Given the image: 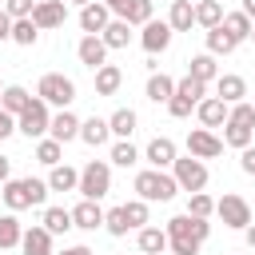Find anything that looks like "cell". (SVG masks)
Instances as JSON below:
<instances>
[{"label":"cell","instance_id":"cell-1","mask_svg":"<svg viewBox=\"0 0 255 255\" xmlns=\"http://www.w3.org/2000/svg\"><path fill=\"white\" fill-rule=\"evenodd\" d=\"M163 231H167V251H171V255H199L203 239L211 235V223L183 211V215H171Z\"/></svg>","mask_w":255,"mask_h":255},{"label":"cell","instance_id":"cell-2","mask_svg":"<svg viewBox=\"0 0 255 255\" xmlns=\"http://www.w3.org/2000/svg\"><path fill=\"white\" fill-rule=\"evenodd\" d=\"M131 187H135V199H143V203H171L175 191H179L175 175L171 171H155V167L135 171V183Z\"/></svg>","mask_w":255,"mask_h":255},{"label":"cell","instance_id":"cell-3","mask_svg":"<svg viewBox=\"0 0 255 255\" xmlns=\"http://www.w3.org/2000/svg\"><path fill=\"white\" fill-rule=\"evenodd\" d=\"M108 191H112V163L108 159H88L80 167V195L100 203Z\"/></svg>","mask_w":255,"mask_h":255},{"label":"cell","instance_id":"cell-4","mask_svg":"<svg viewBox=\"0 0 255 255\" xmlns=\"http://www.w3.org/2000/svg\"><path fill=\"white\" fill-rule=\"evenodd\" d=\"M36 96H40L48 108H60V112H64V108L76 100V84H72L64 72H44L40 84H36Z\"/></svg>","mask_w":255,"mask_h":255},{"label":"cell","instance_id":"cell-5","mask_svg":"<svg viewBox=\"0 0 255 255\" xmlns=\"http://www.w3.org/2000/svg\"><path fill=\"white\" fill-rule=\"evenodd\" d=\"M199 100H207V84L183 76V80H175V96L167 100V116L183 120V116H191V108H199Z\"/></svg>","mask_w":255,"mask_h":255},{"label":"cell","instance_id":"cell-6","mask_svg":"<svg viewBox=\"0 0 255 255\" xmlns=\"http://www.w3.org/2000/svg\"><path fill=\"white\" fill-rule=\"evenodd\" d=\"M48 128H52V112H48V104H44L40 96H32V104L16 116V131L28 135V139H44Z\"/></svg>","mask_w":255,"mask_h":255},{"label":"cell","instance_id":"cell-7","mask_svg":"<svg viewBox=\"0 0 255 255\" xmlns=\"http://www.w3.org/2000/svg\"><path fill=\"white\" fill-rule=\"evenodd\" d=\"M171 175H175L179 191H187V195H195V191L207 187V163L195 159V155H179V159L171 163Z\"/></svg>","mask_w":255,"mask_h":255},{"label":"cell","instance_id":"cell-8","mask_svg":"<svg viewBox=\"0 0 255 255\" xmlns=\"http://www.w3.org/2000/svg\"><path fill=\"white\" fill-rule=\"evenodd\" d=\"M215 215L223 219V227H235V231H247V227L255 223L251 203H247L243 195H235V191H227L223 199H215Z\"/></svg>","mask_w":255,"mask_h":255},{"label":"cell","instance_id":"cell-9","mask_svg":"<svg viewBox=\"0 0 255 255\" xmlns=\"http://www.w3.org/2000/svg\"><path fill=\"white\" fill-rule=\"evenodd\" d=\"M171 36H175V32H171V24H167V20H147V24H143V32H139V44H143V52L155 60L159 52H167V48H171Z\"/></svg>","mask_w":255,"mask_h":255},{"label":"cell","instance_id":"cell-10","mask_svg":"<svg viewBox=\"0 0 255 255\" xmlns=\"http://www.w3.org/2000/svg\"><path fill=\"white\" fill-rule=\"evenodd\" d=\"M187 155H195V159H215V155H223V139H219L215 131H207V128H191V131H187Z\"/></svg>","mask_w":255,"mask_h":255},{"label":"cell","instance_id":"cell-11","mask_svg":"<svg viewBox=\"0 0 255 255\" xmlns=\"http://www.w3.org/2000/svg\"><path fill=\"white\" fill-rule=\"evenodd\" d=\"M64 20H68V4H64V0H40L36 12H32V24H36L40 32H52V28H60Z\"/></svg>","mask_w":255,"mask_h":255},{"label":"cell","instance_id":"cell-12","mask_svg":"<svg viewBox=\"0 0 255 255\" xmlns=\"http://www.w3.org/2000/svg\"><path fill=\"white\" fill-rule=\"evenodd\" d=\"M143 159H147L155 171H167V167L179 159V151H175V139H167V135H155V139L143 147Z\"/></svg>","mask_w":255,"mask_h":255},{"label":"cell","instance_id":"cell-13","mask_svg":"<svg viewBox=\"0 0 255 255\" xmlns=\"http://www.w3.org/2000/svg\"><path fill=\"white\" fill-rule=\"evenodd\" d=\"M108 24H112V8H108L104 0H96V4L80 8V28H84V36H100Z\"/></svg>","mask_w":255,"mask_h":255},{"label":"cell","instance_id":"cell-14","mask_svg":"<svg viewBox=\"0 0 255 255\" xmlns=\"http://www.w3.org/2000/svg\"><path fill=\"white\" fill-rule=\"evenodd\" d=\"M195 116H199V124L207 128V131H215V128H223L227 124V116H231V108L219 100V96H207V100H199V108H195Z\"/></svg>","mask_w":255,"mask_h":255},{"label":"cell","instance_id":"cell-15","mask_svg":"<svg viewBox=\"0 0 255 255\" xmlns=\"http://www.w3.org/2000/svg\"><path fill=\"white\" fill-rule=\"evenodd\" d=\"M76 56H80V64H84V68H92V72H96V68H104V64H108V44H104L100 36H84V40L76 44Z\"/></svg>","mask_w":255,"mask_h":255},{"label":"cell","instance_id":"cell-16","mask_svg":"<svg viewBox=\"0 0 255 255\" xmlns=\"http://www.w3.org/2000/svg\"><path fill=\"white\" fill-rule=\"evenodd\" d=\"M215 96L231 108V104H243V96H247V80L243 76H235V72H219V80H215Z\"/></svg>","mask_w":255,"mask_h":255},{"label":"cell","instance_id":"cell-17","mask_svg":"<svg viewBox=\"0 0 255 255\" xmlns=\"http://www.w3.org/2000/svg\"><path fill=\"white\" fill-rule=\"evenodd\" d=\"M104 207L96 203V199H80L76 207H72V223L80 227V231H96V227H104Z\"/></svg>","mask_w":255,"mask_h":255},{"label":"cell","instance_id":"cell-18","mask_svg":"<svg viewBox=\"0 0 255 255\" xmlns=\"http://www.w3.org/2000/svg\"><path fill=\"white\" fill-rule=\"evenodd\" d=\"M80 124H84V120H76V116L64 108V112H56V116H52L48 135H52L56 143H72V139H80Z\"/></svg>","mask_w":255,"mask_h":255},{"label":"cell","instance_id":"cell-19","mask_svg":"<svg viewBox=\"0 0 255 255\" xmlns=\"http://www.w3.org/2000/svg\"><path fill=\"white\" fill-rule=\"evenodd\" d=\"M235 44H243V40H251V28H255V20L243 12V8H235V12H223V24H219Z\"/></svg>","mask_w":255,"mask_h":255},{"label":"cell","instance_id":"cell-20","mask_svg":"<svg viewBox=\"0 0 255 255\" xmlns=\"http://www.w3.org/2000/svg\"><path fill=\"white\" fill-rule=\"evenodd\" d=\"M20 251L24 255H56L52 251V231L48 227H28L24 239H20Z\"/></svg>","mask_w":255,"mask_h":255},{"label":"cell","instance_id":"cell-21","mask_svg":"<svg viewBox=\"0 0 255 255\" xmlns=\"http://www.w3.org/2000/svg\"><path fill=\"white\" fill-rule=\"evenodd\" d=\"M0 199H4L8 211H24V207H32V195H28V183H24V179H8V183L0 187Z\"/></svg>","mask_w":255,"mask_h":255},{"label":"cell","instance_id":"cell-22","mask_svg":"<svg viewBox=\"0 0 255 255\" xmlns=\"http://www.w3.org/2000/svg\"><path fill=\"white\" fill-rule=\"evenodd\" d=\"M135 243H139V255H163V251H167V231L147 223V227H139Z\"/></svg>","mask_w":255,"mask_h":255},{"label":"cell","instance_id":"cell-23","mask_svg":"<svg viewBox=\"0 0 255 255\" xmlns=\"http://www.w3.org/2000/svg\"><path fill=\"white\" fill-rule=\"evenodd\" d=\"M187 76H191V80H199V84H211V80H219V64H215V56H211V52H199V56H191V64H187Z\"/></svg>","mask_w":255,"mask_h":255},{"label":"cell","instance_id":"cell-24","mask_svg":"<svg viewBox=\"0 0 255 255\" xmlns=\"http://www.w3.org/2000/svg\"><path fill=\"white\" fill-rule=\"evenodd\" d=\"M80 139H84L88 147H104V143L112 139V128H108V120H100V116L84 120V124H80Z\"/></svg>","mask_w":255,"mask_h":255},{"label":"cell","instance_id":"cell-25","mask_svg":"<svg viewBox=\"0 0 255 255\" xmlns=\"http://www.w3.org/2000/svg\"><path fill=\"white\" fill-rule=\"evenodd\" d=\"M167 24H171V32H191V24H195V4H191V0H171Z\"/></svg>","mask_w":255,"mask_h":255},{"label":"cell","instance_id":"cell-26","mask_svg":"<svg viewBox=\"0 0 255 255\" xmlns=\"http://www.w3.org/2000/svg\"><path fill=\"white\" fill-rule=\"evenodd\" d=\"M171 96H175V80L167 72H151L147 76V100L151 104H167Z\"/></svg>","mask_w":255,"mask_h":255},{"label":"cell","instance_id":"cell-27","mask_svg":"<svg viewBox=\"0 0 255 255\" xmlns=\"http://www.w3.org/2000/svg\"><path fill=\"white\" fill-rule=\"evenodd\" d=\"M135 124H139V116H135L131 108H116V112L108 116V128H112V135H116V139H131Z\"/></svg>","mask_w":255,"mask_h":255},{"label":"cell","instance_id":"cell-28","mask_svg":"<svg viewBox=\"0 0 255 255\" xmlns=\"http://www.w3.org/2000/svg\"><path fill=\"white\" fill-rule=\"evenodd\" d=\"M48 187H52V191H80V171L68 167V163H56V167L48 171Z\"/></svg>","mask_w":255,"mask_h":255},{"label":"cell","instance_id":"cell-29","mask_svg":"<svg viewBox=\"0 0 255 255\" xmlns=\"http://www.w3.org/2000/svg\"><path fill=\"white\" fill-rule=\"evenodd\" d=\"M195 24H199L203 32L219 28V24H223V4H219V0H199V4H195Z\"/></svg>","mask_w":255,"mask_h":255},{"label":"cell","instance_id":"cell-30","mask_svg":"<svg viewBox=\"0 0 255 255\" xmlns=\"http://www.w3.org/2000/svg\"><path fill=\"white\" fill-rule=\"evenodd\" d=\"M120 84H124V72H120L116 64L96 68V96H116V92H120Z\"/></svg>","mask_w":255,"mask_h":255},{"label":"cell","instance_id":"cell-31","mask_svg":"<svg viewBox=\"0 0 255 255\" xmlns=\"http://www.w3.org/2000/svg\"><path fill=\"white\" fill-rule=\"evenodd\" d=\"M251 139H255V128H247V124H235V120H227L223 124V147H251Z\"/></svg>","mask_w":255,"mask_h":255},{"label":"cell","instance_id":"cell-32","mask_svg":"<svg viewBox=\"0 0 255 255\" xmlns=\"http://www.w3.org/2000/svg\"><path fill=\"white\" fill-rule=\"evenodd\" d=\"M100 40L108 44V52H112V48H128V44H131V24H128V20H112V24L100 32Z\"/></svg>","mask_w":255,"mask_h":255},{"label":"cell","instance_id":"cell-33","mask_svg":"<svg viewBox=\"0 0 255 255\" xmlns=\"http://www.w3.org/2000/svg\"><path fill=\"white\" fill-rule=\"evenodd\" d=\"M28 104H32V96H28V88H20V84H8L4 96H0V108H4L8 116H20Z\"/></svg>","mask_w":255,"mask_h":255},{"label":"cell","instance_id":"cell-34","mask_svg":"<svg viewBox=\"0 0 255 255\" xmlns=\"http://www.w3.org/2000/svg\"><path fill=\"white\" fill-rule=\"evenodd\" d=\"M40 227H48L52 235H64V231H68V227H76V223H72V211H68V207H44Z\"/></svg>","mask_w":255,"mask_h":255},{"label":"cell","instance_id":"cell-35","mask_svg":"<svg viewBox=\"0 0 255 255\" xmlns=\"http://www.w3.org/2000/svg\"><path fill=\"white\" fill-rule=\"evenodd\" d=\"M20 239H24V227H20L16 211L0 215V251H8V247H20Z\"/></svg>","mask_w":255,"mask_h":255},{"label":"cell","instance_id":"cell-36","mask_svg":"<svg viewBox=\"0 0 255 255\" xmlns=\"http://www.w3.org/2000/svg\"><path fill=\"white\" fill-rule=\"evenodd\" d=\"M108 163H116V167H135V163H139V147H135L131 139H116Z\"/></svg>","mask_w":255,"mask_h":255},{"label":"cell","instance_id":"cell-37","mask_svg":"<svg viewBox=\"0 0 255 255\" xmlns=\"http://www.w3.org/2000/svg\"><path fill=\"white\" fill-rule=\"evenodd\" d=\"M36 159H40L44 167H56V163H64V143H56L52 135L36 139Z\"/></svg>","mask_w":255,"mask_h":255},{"label":"cell","instance_id":"cell-38","mask_svg":"<svg viewBox=\"0 0 255 255\" xmlns=\"http://www.w3.org/2000/svg\"><path fill=\"white\" fill-rule=\"evenodd\" d=\"M203 36H207V52H211V56H231V52L239 48L223 28H211V32H203Z\"/></svg>","mask_w":255,"mask_h":255},{"label":"cell","instance_id":"cell-39","mask_svg":"<svg viewBox=\"0 0 255 255\" xmlns=\"http://www.w3.org/2000/svg\"><path fill=\"white\" fill-rule=\"evenodd\" d=\"M104 231H108V235H116V239H124V235L131 231V223H128V211H124V203H120V207H112V211L104 215Z\"/></svg>","mask_w":255,"mask_h":255},{"label":"cell","instance_id":"cell-40","mask_svg":"<svg viewBox=\"0 0 255 255\" xmlns=\"http://www.w3.org/2000/svg\"><path fill=\"white\" fill-rule=\"evenodd\" d=\"M36 40H40V28L32 24V16H28V20H16V24H12V44H20V48H32Z\"/></svg>","mask_w":255,"mask_h":255},{"label":"cell","instance_id":"cell-41","mask_svg":"<svg viewBox=\"0 0 255 255\" xmlns=\"http://www.w3.org/2000/svg\"><path fill=\"white\" fill-rule=\"evenodd\" d=\"M187 215H195V219H211V215H215V199H211L207 191H195V195L187 199Z\"/></svg>","mask_w":255,"mask_h":255},{"label":"cell","instance_id":"cell-42","mask_svg":"<svg viewBox=\"0 0 255 255\" xmlns=\"http://www.w3.org/2000/svg\"><path fill=\"white\" fill-rule=\"evenodd\" d=\"M131 28H143L147 20H155L151 16V0H131V8H128V16H124Z\"/></svg>","mask_w":255,"mask_h":255},{"label":"cell","instance_id":"cell-43","mask_svg":"<svg viewBox=\"0 0 255 255\" xmlns=\"http://www.w3.org/2000/svg\"><path fill=\"white\" fill-rule=\"evenodd\" d=\"M124 211H128V223H131V231L147 227V203H143V199H128V203H124Z\"/></svg>","mask_w":255,"mask_h":255},{"label":"cell","instance_id":"cell-44","mask_svg":"<svg viewBox=\"0 0 255 255\" xmlns=\"http://www.w3.org/2000/svg\"><path fill=\"white\" fill-rule=\"evenodd\" d=\"M36 4H40V0H4V12H8L12 20H28V16L36 12Z\"/></svg>","mask_w":255,"mask_h":255},{"label":"cell","instance_id":"cell-45","mask_svg":"<svg viewBox=\"0 0 255 255\" xmlns=\"http://www.w3.org/2000/svg\"><path fill=\"white\" fill-rule=\"evenodd\" d=\"M227 120H235V124H247V128H255V104H231V116Z\"/></svg>","mask_w":255,"mask_h":255},{"label":"cell","instance_id":"cell-46","mask_svg":"<svg viewBox=\"0 0 255 255\" xmlns=\"http://www.w3.org/2000/svg\"><path fill=\"white\" fill-rule=\"evenodd\" d=\"M239 167H243V171H247V175H255V143H251V147H243V151H239Z\"/></svg>","mask_w":255,"mask_h":255},{"label":"cell","instance_id":"cell-47","mask_svg":"<svg viewBox=\"0 0 255 255\" xmlns=\"http://www.w3.org/2000/svg\"><path fill=\"white\" fill-rule=\"evenodd\" d=\"M12 131H16V116H8V112L0 108V139H8Z\"/></svg>","mask_w":255,"mask_h":255},{"label":"cell","instance_id":"cell-48","mask_svg":"<svg viewBox=\"0 0 255 255\" xmlns=\"http://www.w3.org/2000/svg\"><path fill=\"white\" fill-rule=\"evenodd\" d=\"M12 24H16V20H12L8 12H0V44H4V40H12Z\"/></svg>","mask_w":255,"mask_h":255},{"label":"cell","instance_id":"cell-49","mask_svg":"<svg viewBox=\"0 0 255 255\" xmlns=\"http://www.w3.org/2000/svg\"><path fill=\"white\" fill-rule=\"evenodd\" d=\"M104 4L116 12V20H124V16H128V8H131V0H104Z\"/></svg>","mask_w":255,"mask_h":255},{"label":"cell","instance_id":"cell-50","mask_svg":"<svg viewBox=\"0 0 255 255\" xmlns=\"http://www.w3.org/2000/svg\"><path fill=\"white\" fill-rule=\"evenodd\" d=\"M8 175H12V159H8V155H0V187L8 183Z\"/></svg>","mask_w":255,"mask_h":255},{"label":"cell","instance_id":"cell-51","mask_svg":"<svg viewBox=\"0 0 255 255\" xmlns=\"http://www.w3.org/2000/svg\"><path fill=\"white\" fill-rule=\"evenodd\" d=\"M56 255H96V251L84 247V243H76V247H64V251H56Z\"/></svg>","mask_w":255,"mask_h":255},{"label":"cell","instance_id":"cell-52","mask_svg":"<svg viewBox=\"0 0 255 255\" xmlns=\"http://www.w3.org/2000/svg\"><path fill=\"white\" fill-rule=\"evenodd\" d=\"M243 239H247V247H251V251H255V223H251V227H247V231H243Z\"/></svg>","mask_w":255,"mask_h":255},{"label":"cell","instance_id":"cell-53","mask_svg":"<svg viewBox=\"0 0 255 255\" xmlns=\"http://www.w3.org/2000/svg\"><path fill=\"white\" fill-rule=\"evenodd\" d=\"M243 12H247V16L255 20V0H243Z\"/></svg>","mask_w":255,"mask_h":255},{"label":"cell","instance_id":"cell-54","mask_svg":"<svg viewBox=\"0 0 255 255\" xmlns=\"http://www.w3.org/2000/svg\"><path fill=\"white\" fill-rule=\"evenodd\" d=\"M64 4H80V8H88V4H96V0H64Z\"/></svg>","mask_w":255,"mask_h":255},{"label":"cell","instance_id":"cell-55","mask_svg":"<svg viewBox=\"0 0 255 255\" xmlns=\"http://www.w3.org/2000/svg\"><path fill=\"white\" fill-rule=\"evenodd\" d=\"M251 44H255V28H251Z\"/></svg>","mask_w":255,"mask_h":255},{"label":"cell","instance_id":"cell-56","mask_svg":"<svg viewBox=\"0 0 255 255\" xmlns=\"http://www.w3.org/2000/svg\"><path fill=\"white\" fill-rule=\"evenodd\" d=\"M0 96H4V84H0Z\"/></svg>","mask_w":255,"mask_h":255},{"label":"cell","instance_id":"cell-57","mask_svg":"<svg viewBox=\"0 0 255 255\" xmlns=\"http://www.w3.org/2000/svg\"><path fill=\"white\" fill-rule=\"evenodd\" d=\"M251 215H255V203H251Z\"/></svg>","mask_w":255,"mask_h":255},{"label":"cell","instance_id":"cell-58","mask_svg":"<svg viewBox=\"0 0 255 255\" xmlns=\"http://www.w3.org/2000/svg\"><path fill=\"white\" fill-rule=\"evenodd\" d=\"M0 12H4V0H0Z\"/></svg>","mask_w":255,"mask_h":255}]
</instances>
